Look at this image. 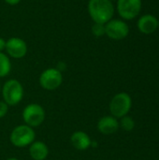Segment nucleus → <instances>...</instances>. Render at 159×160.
<instances>
[{
    "label": "nucleus",
    "mask_w": 159,
    "mask_h": 160,
    "mask_svg": "<svg viewBox=\"0 0 159 160\" xmlns=\"http://www.w3.org/2000/svg\"><path fill=\"white\" fill-rule=\"evenodd\" d=\"M92 34L97 37V38H100L103 37L105 35V24L104 23H97V22H94L93 26H92Z\"/></svg>",
    "instance_id": "dca6fc26"
},
{
    "label": "nucleus",
    "mask_w": 159,
    "mask_h": 160,
    "mask_svg": "<svg viewBox=\"0 0 159 160\" xmlns=\"http://www.w3.org/2000/svg\"><path fill=\"white\" fill-rule=\"evenodd\" d=\"M111 2H112V1H117V0H110Z\"/></svg>",
    "instance_id": "4be33fe9"
},
{
    "label": "nucleus",
    "mask_w": 159,
    "mask_h": 160,
    "mask_svg": "<svg viewBox=\"0 0 159 160\" xmlns=\"http://www.w3.org/2000/svg\"><path fill=\"white\" fill-rule=\"evenodd\" d=\"M22 118L23 124L33 128H38L46 119V112L40 104L29 103L23 108L22 112Z\"/></svg>",
    "instance_id": "20e7f679"
},
{
    "label": "nucleus",
    "mask_w": 159,
    "mask_h": 160,
    "mask_svg": "<svg viewBox=\"0 0 159 160\" xmlns=\"http://www.w3.org/2000/svg\"><path fill=\"white\" fill-rule=\"evenodd\" d=\"M5 2L10 6H15L17 4H19L21 2V0H5Z\"/></svg>",
    "instance_id": "6ab92c4d"
},
{
    "label": "nucleus",
    "mask_w": 159,
    "mask_h": 160,
    "mask_svg": "<svg viewBox=\"0 0 159 160\" xmlns=\"http://www.w3.org/2000/svg\"><path fill=\"white\" fill-rule=\"evenodd\" d=\"M11 62L7 53L0 52V78H4L10 73Z\"/></svg>",
    "instance_id": "4468645a"
},
{
    "label": "nucleus",
    "mask_w": 159,
    "mask_h": 160,
    "mask_svg": "<svg viewBox=\"0 0 159 160\" xmlns=\"http://www.w3.org/2000/svg\"><path fill=\"white\" fill-rule=\"evenodd\" d=\"M2 100H4L9 107L20 104L24 96L22 84L16 79L7 80L1 86Z\"/></svg>",
    "instance_id": "f03ea898"
},
{
    "label": "nucleus",
    "mask_w": 159,
    "mask_h": 160,
    "mask_svg": "<svg viewBox=\"0 0 159 160\" xmlns=\"http://www.w3.org/2000/svg\"><path fill=\"white\" fill-rule=\"evenodd\" d=\"M97 128L103 135H112L120 128L119 121L112 115H105L97 121Z\"/></svg>",
    "instance_id": "9d476101"
},
{
    "label": "nucleus",
    "mask_w": 159,
    "mask_h": 160,
    "mask_svg": "<svg viewBox=\"0 0 159 160\" xmlns=\"http://www.w3.org/2000/svg\"><path fill=\"white\" fill-rule=\"evenodd\" d=\"M70 143L76 150L85 151L91 147L92 139L86 132L82 130H77L71 134Z\"/></svg>",
    "instance_id": "9b49d317"
},
{
    "label": "nucleus",
    "mask_w": 159,
    "mask_h": 160,
    "mask_svg": "<svg viewBox=\"0 0 159 160\" xmlns=\"http://www.w3.org/2000/svg\"><path fill=\"white\" fill-rule=\"evenodd\" d=\"M41 88L46 91H53L59 88L63 82V74L56 68H49L43 70L38 78Z\"/></svg>",
    "instance_id": "423d86ee"
},
{
    "label": "nucleus",
    "mask_w": 159,
    "mask_h": 160,
    "mask_svg": "<svg viewBox=\"0 0 159 160\" xmlns=\"http://www.w3.org/2000/svg\"><path fill=\"white\" fill-rule=\"evenodd\" d=\"M5 51L8 57L21 59L27 53V44L23 39L20 38L12 37L6 41Z\"/></svg>",
    "instance_id": "1a4fd4ad"
},
{
    "label": "nucleus",
    "mask_w": 159,
    "mask_h": 160,
    "mask_svg": "<svg viewBox=\"0 0 159 160\" xmlns=\"http://www.w3.org/2000/svg\"><path fill=\"white\" fill-rule=\"evenodd\" d=\"M132 106V99L131 97L125 92H121L113 96L112 98L109 109L111 115L113 117L120 119L128 114Z\"/></svg>",
    "instance_id": "39448f33"
},
{
    "label": "nucleus",
    "mask_w": 159,
    "mask_h": 160,
    "mask_svg": "<svg viewBox=\"0 0 159 160\" xmlns=\"http://www.w3.org/2000/svg\"><path fill=\"white\" fill-rule=\"evenodd\" d=\"M129 27L123 20L112 19L105 23V35L114 40H121L128 36Z\"/></svg>",
    "instance_id": "0eeeda50"
},
{
    "label": "nucleus",
    "mask_w": 159,
    "mask_h": 160,
    "mask_svg": "<svg viewBox=\"0 0 159 160\" xmlns=\"http://www.w3.org/2000/svg\"><path fill=\"white\" fill-rule=\"evenodd\" d=\"M87 9L91 19L97 23H107L114 14V7L110 0H89Z\"/></svg>",
    "instance_id": "f257e3e1"
},
{
    "label": "nucleus",
    "mask_w": 159,
    "mask_h": 160,
    "mask_svg": "<svg viewBox=\"0 0 159 160\" xmlns=\"http://www.w3.org/2000/svg\"><path fill=\"white\" fill-rule=\"evenodd\" d=\"M34 141H36V132L33 128L25 124L16 126L9 135V142L16 148L28 147Z\"/></svg>",
    "instance_id": "7ed1b4c3"
},
{
    "label": "nucleus",
    "mask_w": 159,
    "mask_h": 160,
    "mask_svg": "<svg viewBox=\"0 0 159 160\" xmlns=\"http://www.w3.org/2000/svg\"><path fill=\"white\" fill-rule=\"evenodd\" d=\"M6 41L7 40H5L4 38H0V52L5 51V49H6Z\"/></svg>",
    "instance_id": "a211bd4d"
},
{
    "label": "nucleus",
    "mask_w": 159,
    "mask_h": 160,
    "mask_svg": "<svg viewBox=\"0 0 159 160\" xmlns=\"http://www.w3.org/2000/svg\"><path fill=\"white\" fill-rule=\"evenodd\" d=\"M119 126L125 131H132L135 128V121L132 117L126 115V116L120 118Z\"/></svg>",
    "instance_id": "2eb2a0df"
},
{
    "label": "nucleus",
    "mask_w": 159,
    "mask_h": 160,
    "mask_svg": "<svg viewBox=\"0 0 159 160\" xmlns=\"http://www.w3.org/2000/svg\"><path fill=\"white\" fill-rule=\"evenodd\" d=\"M0 93H1V83H0Z\"/></svg>",
    "instance_id": "5701e85b"
},
{
    "label": "nucleus",
    "mask_w": 159,
    "mask_h": 160,
    "mask_svg": "<svg viewBox=\"0 0 159 160\" xmlns=\"http://www.w3.org/2000/svg\"><path fill=\"white\" fill-rule=\"evenodd\" d=\"M28 153L33 160H46L50 154V150L44 142L34 141L28 146Z\"/></svg>",
    "instance_id": "f8f14e48"
},
{
    "label": "nucleus",
    "mask_w": 159,
    "mask_h": 160,
    "mask_svg": "<svg viewBox=\"0 0 159 160\" xmlns=\"http://www.w3.org/2000/svg\"><path fill=\"white\" fill-rule=\"evenodd\" d=\"M142 9V0H117L118 14L124 20L136 18Z\"/></svg>",
    "instance_id": "6e6552de"
},
{
    "label": "nucleus",
    "mask_w": 159,
    "mask_h": 160,
    "mask_svg": "<svg viewBox=\"0 0 159 160\" xmlns=\"http://www.w3.org/2000/svg\"><path fill=\"white\" fill-rule=\"evenodd\" d=\"M157 28L159 29V20H158V23H157Z\"/></svg>",
    "instance_id": "412c9836"
},
{
    "label": "nucleus",
    "mask_w": 159,
    "mask_h": 160,
    "mask_svg": "<svg viewBox=\"0 0 159 160\" xmlns=\"http://www.w3.org/2000/svg\"><path fill=\"white\" fill-rule=\"evenodd\" d=\"M158 20L152 14H145L142 16L137 23L138 29L143 34H152L157 29Z\"/></svg>",
    "instance_id": "ddd939ff"
},
{
    "label": "nucleus",
    "mask_w": 159,
    "mask_h": 160,
    "mask_svg": "<svg viewBox=\"0 0 159 160\" xmlns=\"http://www.w3.org/2000/svg\"><path fill=\"white\" fill-rule=\"evenodd\" d=\"M6 160H20V159H18V158H8L7 159H6Z\"/></svg>",
    "instance_id": "aec40b11"
},
{
    "label": "nucleus",
    "mask_w": 159,
    "mask_h": 160,
    "mask_svg": "<svg viewBox=\"0 0 159 160\" xmlns=\"http://www.w3.org/2000/svg\"><path fill=\"white\" fill-rule=\"evenodd\" d=\"M9 110V106L4 101V100H0V119L4 118Z\"/></svg>",
    "instance_id": "f3484780"
}]
</instances>
